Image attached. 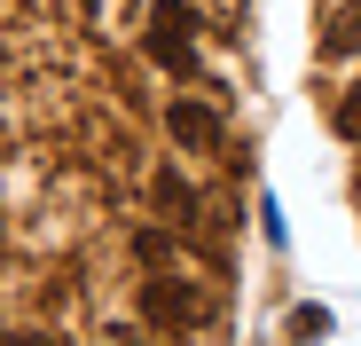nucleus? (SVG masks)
<instances>
[{"label":"nucleus","mask_w":361,"mask_h":346,"mask_svg":"<svg viewBox=\"0 0 361 346\" xmlns=\"http://www.w3.org/2000/svg\"><path fill=\"white\" fill-rule=\"evenodd\" d=\"M142 323L149 330H165V338H189V330H204L212 323V292L197 275H180V268H157V275H142Z\"/></svg>","instance_id":"f257e3e1"},{"label":"nucleus","mask_w":361,"mask_h":346,"mask_svg":"<svg viewBox=\"0 0 361 346\" xmlns=\"http://www.w3.org/2000/svg\"><path fill=\"white\" fill-rule=\"evenodd\" d=\"M149 55L173 79H197V8L189 0H149Z\"/></svg>","instance_id":"f03ea898"},{"label":"nucleus","mask_w":361,"mask_h":346,"mask_svg":"<svg viewBox=\"0 0 361 346\" xmlns=\"http://www.w3.org/2000/svg\"><path fill=\"white\" fill-rule=\"evenodd\" d=\"M165 126H173V142H180V150H197V157L228 142V119H220L212 102H197V95H173V102H165Z\"/></svg>","instance_id":"7ed1b4c3"},{"label":"nucleus","mask_w":361,"mask_h":346,"mask_svg":"<svg viewBox=\"0 0 361 346\" xmlns=\"http://www.w3.org/2000/svg\"><path fill=\"white\" fill-rule=\"evenodd\" d=\"M149 197H157V213H165L173 228H189V220H197V189L180 181V165H157V173H149Z\"/></svg>","instance_id":"20e7f679"},{"label":"nucleus","mask_w":361,"mask_h":346,"mask_svg":"<svg viewBox=\"0 0 361 346\" xmlns=\"http://www.w3.org/2000/svg\"><path fill=\"white\" fill-rule=\"evenodd\" d=\"M173 252H180V228H173V220H149V228H134V260H142V275L173 268Z\"/></svg>","instance_id":"39448f33"},{"label":"nucleus","mask_w":361,"mask_h":346,"mask_svg":"<svg viewBox=\"0 0 361 346\" xmlns=\"http://www.w3.org/2000/svg\"><path fill=\"white\" fill-rule=\"evenodd\" d=\"M322 55H330V64H345V55H361V0H345V8L330 16V32H322Z\"/></svg>","instance_id":"423d86ee"},{"label":"nucleus","mask_w":361,"mask_h":346,"mask_svg":"<svg viewBox=\"0 0 361 346\" xmlns=\"http://www.w3.org/2000/svg\"><path fill=\"white\" fill-rule=\"evenodd\" d=\"M330 119H338V134H345V142H361V87H345V102L330 110Z\"/></svg>","instance_id":"0eeeda50"},{"label":"nucleus","mask_w":361,"mask_h":346,"mask_svg":"<svg viewBox=\"0 0 361 346\" xmlns=\"http://www.w3.org/2000/svg\"><path fill=\"white\" fill-rule=\"evenodd\" d=\"M290 330H298V338H330V315H322V307H298Z\"/></svg>","instance_id":"6e6552de"},{"label":"nucleus","mask_w":361,"mask_h":346,"mask_svg":"<svg viewBox=\"0 0 361 346\" xmlns=\"http://www.w3.org/2000/svg\"><path fill=\"white\" fill-rule=\"evenodd\" d=\"M0 346H47V338H0Z\"/></svg>","instance_id":"1a4fd4ad"}]
</instances>
